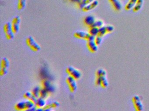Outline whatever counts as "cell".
Listing matches in <instances>:
<instances>
[{"mask_svg": "<svg viewBox=\"0 0 149 111\" xmlns=\"http://www.w3.org/2000/svg\"><path fill=\"white\" fill-rule=\"evenodd\" d=\"M35 106L34 103L29 100H27L26 101H19L16 103L15 108L17 111H27L31 110Z\"/></svg>", "mask_w": 149, "mask_h": 111, "instance_id": "6da1fadb", "label": "cell"}, {"mask_svg": "<svg viewBox=\"0 0 149 111\" xmlns=\"http://www.w3.org/2000/svg\"><path fill=\"white\" fill-rule=\"evenodd\" d=\"M66 73L70 76L74 78L76 80L80 79L82 76L81 72L79 69L72 66H69L66 69Z\"/></svg>", "mask_w": 149, "mask_h": 111, "instance_id": "7a4b0ae2", "label": "cell"}, {"mask_svg": "<svg viewBox=\"0 0 149 111\" xmlns=\"http://www.w3.org/2000/svg\"><path fill=\"white\" fill-rule=\"evenodd\" d=\"M74 36L78 39H82L88 41L94 40L95 36L91 35L88 32L84 31H77L75 32Z\"/></svg>", "mask_w": 149, "mask_h": 111, "instance_id": "3957f363", "label": "cell"}, {"mask_svg": "<svg viewBox=\"0 0 149 111\" xmlns=\"http://www.w3.org/2000/svg\"><path fill=\"white\" fill-rule=\"evenodd\" d=\"M132 102L136 111H141L143 110V106L142 101V98L139 95H136L133 96Z\"/></svg>", "mask_w": 149, "mask_h": 111, "instance_id": "277c9868", "label": "cell"}, {"mask_svg": "<svg viewBox=\"0 0 149 111\" xmlns=\"http://www.w3.org/2000/svg\"><path fill=\"white\" fill-rule=\"evenodd\" d=\"M66 82L68 86L69 89L71 92H74L76 91L77 88V81L73 77L69 75L66 79Z\"/></svg>", "mask_w": 149, "mask_h": 111, "instance_id": "5b68a950", "label": "cell"}, {"mask_svg": "<svg viewBox=\"0 0 149 111\" xmlns=\"http://www.w3.org/2000/svg\"><path fill=\"white\" fill-rule=\"evenodd\" d=\"M41 86L42 88L47 90L49 93L53 92L54 91V88L51 84L50 81L47 79H43L41 82Z\"/></svg>", "mask_w": 149, "mask_h": 111, "instance_id": "8992f818", "label": "cell"}, {"mask_svg": "<svg viewBox=\"0 0 149 111\" xmlns=\"http://www.w3.org/2000/svg\"><path fill=\"white\" fill-rule=\"evenodd\" d=\"M98 5V1L97 0H95L91 3L85 5L82 9V10L84 12H88L95 8Z\"/></svg>", "mask_w": 149, "mask_h": 111, "instance_id": "52a82bcc", "label": "cell"}, {"mask_svg": "<svg viewBox=\"0 0 149 111\" xmlns=\"http://www.w3.org/2000/svg\"><path fill=\"white\" fill-rule=\"evenodd\" d=\"M112 8L117 12L121 11L123 8V5L119 0H108Z\"/></svg>", "mask_w": 149, "mask_h": 111, "instance_id": "ba28073f", "label": "cell"}, {"mask_svg": "<svg viewBox=\"0 0 149 111\" xmlns=\"http://www.w3.org/2000/svg\"><path fill=\"white\" fill-rule=\"evenodd\" d=\"M96 19L94 16L89 15L85 16L84 20V23L88 28L93 26Z\"/></svg>", "mask_w": 149, "mask_h": 111, "instance_id": "9c48e42d", "label": "cell"}, {"mask_svg": "<svg viewBox=\"0 0 149 111\" xmlns=\"http://www.w3.org/2000/svg\"><path fill=\"white\" fill-rule=\"evenodd\" d=\"M87 47L90 52L95 53L98 50V46L96 44L94 40L88 41Z\"/></svg>", "mask_w": 149, "mask_h": 111, "instance_id": "30bf717a", "label": "cell"}, {"mask_svg": "<svg viewBox=\"0 0 149 111\" xmlns=\"http://www.w3.org/2000/svg\"><path fill=\"white\" fill-rule=\"evenodd\" d=\"M46 105L47 103L46 99L39 97L37 99V101L35 104V106L36 108H43Z\"/></svg>", "mask_w": 149, "mask_h": 111, "instance_id": "8fae6325", "label": "cell"}, {"mask_svg": "<svg viewBox=\"0 0 149 111\" xmlns=\"http://www.w3.org/2000/svg\"><path fill=\"white\" fill-rule=\"evenodd\" d=\"M143 3V0H137L135 6L132 8V11L134 12H137L141 9Z\"/></svg>", "mask_w": 149, "mask_h": 111, "instance_id": "7c38bea8", "label": "cell"}, {"mask_svg": "<svg viewBox=\"0 0 149 111\" xmlns=\"http://www.w3.org/2000/svg\"><path fill=\"white\" fill-rule=\"evenodd\" d=\"M136 1L137 0H129L125 6V10L129 11L130 10L132 9L136 2Z\"/></svg>", "mask_w": 149, "mask_h": 111, "instance_id": "4fadbf2b", "label": "cell"}, {"mask_svg": "<svg viewBox=\"0 0 149 111\" xmlns=\"http://www.w3.org/2000/svg\"><path fill=\"white\" fill-rule=\"evenodd\" d=\"M99 28L95 27V26H91L88 28V33L91 35L93 36H96L98 35Z\"/></svg>", "mask_w": 149, "mask_h": 111, "instance_id": "5bb4252c", "label": "cell"}, {"mask_svg": "<svg viewBox=\"0 0 149 111\" xmlns=\"http://www.w3.org/2000/svg\"><path fill=\"white\" fill-rule=\"evenodd\" d=\"M17 9L19 10H22L24 9L26 6V0H17Z\"/></svg>", "mask_w": 149, "mask_h": 111, "instance_id": "9a60e30c", "label": "cell"}, {"mask_svg": "<svg viewBox=\"0 0 149 111\" xmlns=\"http://www.w3.org/2000/svg\"><path fill=\"white\" fill-rule=\"evenodd\" d=\"M49 94L50 93L46 89L43 88H41L40 92V97L46 99L48 98Z\"/></svg>", "mask_w": 149, "mask_h": 111, "instance_id": "2e32d148", "label": "cell"}, {"mask_svg": "<svg viewBox=\"0 0 149 111\" xmlns=\"http://www.w3.org/2000/svg\"><path fill=\"white\" fill-rule=\"evenodd\" d=\"M95 74L96 77L106 76L107 72H106V70L104 69L99 68L97 70Z\"/></svg>", "mask_w": 149, "mask_h": 111, "instance_id": "e0dca14e", "label": "cell"}, {"mask_svg": "<svg viewBox=\"0 0 149 111\" xmlns=\"http://www.w3.org/2000/svg\"><path fill=\"white\" fill-rule=\"evenodd\" d=\"M10 65V62L9 60L6 57H4L2 58L1 61V68H8Z\"/></svg>", "mask_w": 149, "mask_h": 111, "instance_id": "ac0fdd59", "label": "cell"}, {"mask_svg": "<svg viewBox=\"0 0 149 111\" xmlns=\"http://www.w3.org/2000/svg\"><path fill=\"white\" fill-rule=\"evenodd\" d=\"M3 31L5 34L8 32H11L12 31V23L7 22L6 23L4 24L3 27Z\"/></svg>", "mask_w": 149, "mask_h": 111, "instance_id": "d6986e66", "label": "cell"}, {"mask_svg": "<svg viewBox=\"0 0 149 111\" xmlns=\"http://www.w3.org/2000/svg\"><path fill=\"white\" fill-rule=\"evenodd\" d=\"M41 88L40 86H36L35 87L33 90H32L31 92H32V94L36 98H38L40 97V91Z\"/></svg>", "mask_w": 149, "mask_h": 111, "instance_id": "ffe728a7", "label": "cell"}, {"mask_svg": "<svg viewBox=\"0 0 149 111\" xmlns=\"http://www.w3.org/2000/svg\"><path fill=\"white\" fill-rule=\"evenodd\" d=\"M30 49L32 50V51H33V52H38V51H40L41 49V47L40 46V44L38 43V42H36V41L33 44V45H31L30 47Z\"/></svg>", "mask_w": 149, "mask_h": 111, "instance_id": "44dd1931", "label": "cell"}, {"mask_svg": "<svg viewBox=\"0 0 149 111\" xmlns=\"http://www.w3.org/2000/svg\"><path fill=\"white\" fill-rule=\"evenodd\" d=\"M107 34H107V30H106L105 25L99 28V31H98L97 35L103 37Z\"/></svg>", "mask_w": 149, "mask_h": 111, "instance_id": "7402d4cb", "label": "cell"}, {"mask_svg": "<svg viewBox=\"0 0 149 111\" xmlns=\"http://www.w3.org/2000/svg\"><path fill=\"white\" fill-rule=\"evenodd\" d=\"M109 86V82L106 76L102 77V81H101V86L103 88H106Z\"/></svg>", "mask_w": 149, "mask_h": 111, "instance_id": "603a6c76", "label": "cell"}, {"mask_svg": "<svg viewBox=\"0 0 149 111\" xmlns=\"http://www.w3.org/2000/svg\"><path fill=\"white\" fill-rule=\"evenodd\" d=\"M104 25V23L102 20H101V19H97V20H96L93 26L98 28H100Z\"/></svg>", "mask_w": 149, "mask_h": 111, "instance_id": "cb8c5ba5", "label": "cell"}, {"mask_svg": "<svg viewBox=\"0 0 149 111\" xmlns=\"http://www.w3.org/2000/svg\"><path fill=\"white\" fill-rule=\"evenodd\" d=\"M35 42V40L32 36H29L26 40V43L29 47H30L31 45H33Z\"/></svg>", "mask_w": 149, "mask_h": 111, "instance_id": "d4e9b609", "label": "cell"}, {"mask_svg": "<svg viewBox=\"0 0 149 111\" xmlns=\"http://www.w3.org/2000/svg\"><path fill=\"white\" fill-rule=\"evenodd\" d=\"M20 29V25L12 23V31L15 34H17Z\"/></svg>", "mask_w": 149, "mask_h": 111, "instance_id": "484cf974", "label": "cell"}, {"mask_svg": "<svg viewBox=\"0 0 149 111\" xmlns=\"http://www.w3.org/2000/svg\"><path fill=\"white\" fill-rule=\"evenodd\" d=\"M86 0H77L76 3L77 7L79 8L82 9V8L86 5Z\"/></svg>", "mask_w": 149, "mask_h": 111, "instance_id": "4316f807", "label": "cell"}, {"mask_svg": "<svg viewBox=\"0 0 149 111\" xmlns=\"http://www.w3.org/2000/svg\"><path fill=\"white\" fill-rule=\"evenodd\" d=\"M94 41L97 46H99L101 44L102 41V37L98 35L96 36H95Z\"/></svg>", "mask_w": 149, "mask_h": 111, "instance_id": "83f0119b", "label": "cell"}, {"mask_svg": "<svg viewBox=\"0 0 149 111\" xmlns=\"http://www.w3.org/2000/svg\"><path fill=\"white\" fill-rule=\"evenodd\" d=\"M106 27V30H107V34L112 33L114 30V27L113 25L111 24H107L105 25Z\"/></svg>", "mask_w": 149, "mask_h": 111, "instance_id": "f1b7e54d", "label": "cell"}, {"mask_svg": "<svg viewBox=\"0 0 149 111\" xmlns=\"http://www.w3.org/2000/svg\"><path fill=\"white\" fill-rule=\"evenodd\" d=\"M21 21V20L20 17L19 16H17L13 18L11 23H14V24H20Z\"/></svg>", "mask_w": 149, "mask_h": 111, "instance_id": "f546056e", "label": "cell"}, {"mask_svg": "<svg viewBox=\"0 0 149 111\" xmlns=\"http://www.w3.org/2000/svg\"><path fill=\"white\" fill-rule=\"evenodd\" d=\"M5 34H6V38L8 40H12L14 37L15 34L13 32V31L8 32V33H6Z\"/></svg>", "mask_w": 149, "mask_h": 111, "instance_id": "4dcf8cb0", "label": "cell"}, {"mask_svg": "<svg viewBox=\"0 0 149 111\" xmlns=\"http://www.w3.org/2000/svg\"><path fill=\"white\" fill-rule=\"evenodd\" d=\"M32 95H33V94H32V92H26L24 93L23 97L26 99L29 100L30 98L32 97Z\"/></svg>", "mask_w": 149, "mask_h": 111, "instance_id": "1f68e13d", "label": "cell"}, {"mask_svg": "<svg viewBox=\"0 0 149 111\" xmlns=\"http://www.w3.org/2000/svg\"><path fill=\"white\" fill-rule=\"evenodd\" d=\"M8 73V69L1 68L0 69V75L1 76H3L6 75Z\"/></svg>", "mask_w": 149, "mask_h": 111, "instance_id": "d6a6232c", "label": "cell"}, {"mask_svg": "<svg viewBox=\"0 0 149 111\" xmlns=\"http://www.w3.org/2000/svg\"><path fill=\"white\" fill-rule=\"evenodd\" d=\"M52 108H58L60 106V103L58 101H55L51 104Z\"/></svg>", "mask_w": 149, "mask_h": 111, "instance_id": "836d02e7", "label": "cell"}, {"mask_svg": "<svg viewBox=\"0 0 149 111\" xmlns=\"http://www.w3.org/2000/svg\"><path fill=\"white\" fill-rule=\"evenodd\" d=\"M52 106H51V104H50L46 105V106H44V107L43 108V109L44 111H49V110H51V109H52Z\"/></svg>", "mask_w": 149, "mask_h": 111, "instance_id": "e575fe53", "label": "cell"}, {"mask_svg": "<svg viewBox=\"0 0 149 111\" xmlns=\"http://www.w3.org/2000/svg\"><path fill=\"white\" fill-rule=\"evenodd\" d=\"M37 99H38V98H36V97H35L33 95L29 100L31 101L32 102H33V103L35 104L36 101H37Z\"/></svg>", "mask_w": 149, "mask_h": 111, "instance_id": "d590c367", "label": "cell"}, {"mask_svg": "<svg viewBox=\"0 0 149 111\" xmlns=\"http://www.w3.org/2000/svg\"><path fill=\"white\" fill-rule=\"evenodd\" d=\"M95 1V0H86V4H88V3H91V2L93 1Z\"/></svg>", "mask_w": 149, "mask_h": 111, "instance_id": "8d00e7d4", "label": "cell"}]
</instances>
